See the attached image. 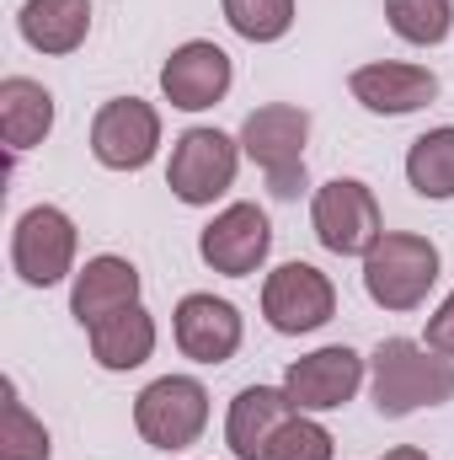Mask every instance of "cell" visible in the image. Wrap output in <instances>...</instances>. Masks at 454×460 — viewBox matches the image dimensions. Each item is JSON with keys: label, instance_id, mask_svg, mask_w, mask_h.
<instances>
[{"label": "cell", "instance_id": "18", "mask_svg": "<svg viewBox=\"0 0 454 460\" xmlns=\"http://www.w3.org/2000/svg\"><path fill=\"white\" fill-rule=\"evenodd\" d=\"M16 27L38 54H75L92 32V0H27Z\"/></svg>", "mask_w": 454, "mask_h": 460}, {"label": "cell", "instance_id": "16", "mask_svg": "<svg viewBox=\"0 0 454 460\" xmlns=\"http://www.w3.org/2000/svg\"><path fill=\"white\" fill-rule=\"evenodd\" d=\"M300 407L289 402L284 385H246L235 402H230V418H225V445L235 460H262L273 434L294 418Z\"/></svg>", "mask_w": 454, "mask_h": 460}, {"label": "cell", "instance_id": "19", "mask_svg": "<svg viewBox=\"0 0 454 460\" xmlns=\"http://www.w3.org/2000/svg\"><path fill=\"white\" fill-rule=\"evenodd\" d=\"M150 353H155V316H150L144 305H123L108 322L92 327V358H97L102 369H113V375L139 369Z\"/></svg>", "mask_w": 454, "mask_h": 460}, {"label": "cell", "instance_id": "2", "mask_svg": "<svg viewBox=\"0 0 454 460\" xmlns=\"http://www.w3.org/2000/svg\"><path fill=\"white\" fill-rule=\"evenodd\" d=\"M439 284V246L412 230H385L363 252V289L380 311H417Z\"/></svg>", "mask_w": 454, "mask_h": 460}, {"label": "cell", "instance_id": "1", "mask_svg": "<svg viewBox=\"0 0 454 460\" xmlns=\"http://www.w3.org/2000/svg\"><path fill=\"white\" fill-rule=\"evenodd\" d=\"M369 391L380 418H406L423 407H444L454 396V358L412 338H385L369 358Z\"/></svg>", "mask_w": 454, "mask_h": 460}, {"label": "cell", "instance_id": "10", "mask_svg": "<svg viewBox=\"0 0 454 460\" xmlns=\"http://www.w3.org/2000/svg\"><path fill=\"white\" fill-rule=\"evenodd\" d=\"M267 252H273V226L257 204H225L198 230V257L225 279H251L267 262Z\"/></svg>", "mask_w": 454, "mask_h": 460}, {"label": "cell", "instance_id": "23", "mask_svg": "<svg viewBox=\"0 0 454 460\" xmlns=\"http://www.w3.org/2000/svg\"><path fill=\"white\" fill-rule=\"evenodd\" d=\"M220 11L246 43H278L294 27V0H220Z\"/></svg>", "mask_w": 454, "mask_h": 460}, {"label": "cell", "instance_id": "17", "mask_svg": "<svg viewBox=\"0 0 454 460\" xmlns=\"http://www.w3.org/2000/svg\"><path fill=\"white\" fill-rule=\"evenodd\" d=\"M54 128V92L32 75H5L0 81V139L11 155L43 145Z\"/></svg>", "mask_w": 454, "mask_h": 460}, {"label": "cell", "instance_id": "8", "mask_svg": "<svg viewBox=\"0 0 454 460\" xmlns=\"http://www.w3.org/2000/svg\"><path fill=\"white\" fill-rule=\"evenodd\" d=\"M337 311V289L321 268L310 262H284L267 273L262 284V316L273 332L284 338H305V332H321Z\"/></svg>", "mask_w": 454, "mask_h": 460}, {"label": "cell", "instance_id": "6", "mask_svg": "<svg viewBox=\"0 0 454 460\" xmlns=\"http://www.w3.org/2000/svg\"><path fill=\"white\" fill-rule=\"evenodd\" d=\"M310 226L316 241L337 257H363L380 235H385V215H380V199L369 182L358 177H332L327 188H316L310 199Z\"/></svg>", "mask_w": 454, "mask_h": 460}, {"label": "cell", "instance_id": "22", "mask_svg": "<svg viewBox=\"0 0 454 460\" xmlns=\"http://www.w3.org/2000/svg\"><path fill=\"white\" fill-rule=\"evenodd\" d=\"M54 439L48 429L27 412V402L16 396V385L5 380V412H0V460H48Z\"/></svg>", "mask_w": 454, "mask_h": 460}, {"label": "cell", "instance_id": "4", "mask_svg": "<svg viewBox=\"0 0 454 460\" xmlns=\"http://www.w3.org/2000/svg\"><path fill=\"white\" fill-rule=\"evenodd\" d=\"M134 429L155 450H188L209 429V391L193 375H161L134 396Z\"/></svg>", "mask_w": 454, "mask_h": 460}, {"label": "cell", "instance_id": "15", "mask_svg": "<svg viewBox=\"0 0 454 460\" xmlns=\"http://www.w3.org/2000/svg\"><path fill=\"white\" fill-rule=\"evenodd\" d=\"M123 305H139V268L128 257H113V252L92 257L70 284V316L92 332L97 322H108Z\"/></svg>", "mask_w": 454, "mask_h": 460}, {"label": "cell", "instance_id": "7", "mask_svg": "<svg viewBox=\"0 0 454 460\" xmlns=\"http://www.w3.org/2000/svg\"><path fill=\"white\" fill-rule=\"evenodd\" d=\"M11 268L32 289H54L75 273V220L59 204L27 209L11 230Z\"/></svg>", "mask_w": 454, "mask_h": 460}, {"label": "cell", "instance_id": "20", "mask_svg": "<svg viewBox=\"0 0 454 460\" xmlns=\"http://www.w3.org/2000/svg\"><path fill=\"white\" fill-rule=\"evenodd\" d=\"M406 182L423 199H433V204L454 199V123L428 128L423 139H412V150H406Z\"/></svg>", "mask_w": 454, "mask_h": 460}, {"label": "cell", "instance_id": "24", "mask_svg": "<svg viewBox=\"0 0 454 460\" xmlns=\"http://www.w3.org/2000/svg\"><path fill=\"white\" fill-rule=\"evenodd\" d=\"M332 429L327 423H316L310 412H294L278 434H273V445H267V456L262 460H332Z\"/></svg>", "mask_w": 454, "mask_h": 460}, {"label": "cell", "instance_id": "5", "mask_svg": "<svg viewBox=\"0 0 454 460\" xmlns=\"http://www.w3.org/2000/svg\"><path fill=\"white\" fill-rule=\"evenodd\" d=\"M240 139H230L220 128H188L177 145H171V166H166V188L193 204V209H209L214 199H225L235 188V172H240Z\"/></svg>", "mask_w": 454, "mask_h": 460}, {"label": "cell", "instance_id": "14", "mask_svg": "<svg viewBox=\"0 0 454 460\" xmlns=\"http://www.w3.org/2000/svg\"><path fill=\"white\" fill-rule=\"evenodd\" d=\"M171 332H177V348L193 364H225V358H235V348L246 338L240 311L220 295H182L177 311H171Z\"/></svg>", "mask_w": 454, "mask_h": 460}, {"label": "cell", "instance_id": "3", "mask_svg": "<svg viewBox=\"0 0 454 460\" xmlns=\"http://www.w3.org/2000/svg\"><path fill=\"white\" fill-rule=\"evenodd\" d=\"M305 145H310V113L294 102H262L240 123V150L262 166L273 199L305 193Z\"/></svg>", "mask_w": 454, "mask_h": 460}, {"label": "cell", "instance_id": "25", "mask_svg": "<svg viewBox=\"0 0 454 460\" xmlns=\"http://www.w3.org/2000/svg\"><path fill=\"white\" fill-rule=\"evenodd\" d=\"M428 348L454 358V295H444V305L428 316Z\"/></svg>", "mask_w": 454, "mask_h": 460}, {"label": "cell", "instance_id": "26", "mask_svg": "<svg viewBox=\"0 0 454 460\" xmlns=\"http://www.w3.org/2000/svg\"><path fill=\"white\" fill-rule=\"evenodd\" d=\"M380 460H428V456H423L417 445H396V450H385Z\"/></svg>", "mask_w": 454, "mask_h": 460}, {"label": "cell", "instance_id": "11", "mask_svg": "<svg viewBox=\"0 0 454 460\" xmlns=\"http://www.w3.org/2000/svg\"><path fill=\"white\" fill-rule=\"evenodd\" d=\"M363 385V358L347 343H327L284 369V391L300 412H337Z\"/></svg>", "mask_w": 454, "mask_h": 460}, {"label": "cell", "instance_id": "13", "mask_svg": "<svg viewBox=\"0 0 454 460\" xmlns=\"http://www.w3.org/2000/svg\"><path fill=\"white\" fill-rule=\"evenodd\" d=\"M230 81H235L230 54L220 43H209V38H193V43L171 49V59L161 65V92H166V102L182 108V113H204V108L225 102Z\"/></svg>", "mask_w": 454, "mask_h": 460}, {"label": "cell", "instance_id": "21", "mask_svg": "<svg viewBox=\"0 0 454 460\" xmlns=\"http://www.w3.org/2000/svg\"><path fill=\"white\" fill-rule=\"evenodd\" d=\"M385 22L412 49H439L454 32V0H385Z\"/></svg>", "mask_w": 454, "mask_h": 460}, {"label": "cell", "instance_id": "9", "mask_svg": "<svg viewBox=\"0 0 454 460\" xmlns=\"http://www.w3.org/2000/svg\"><path fill=\"white\" fill-rule=\"evenodd\" d=\"M161 150V113L144 97H113L92 118V155L108 172H139Z\"/></svg>", "mask_w": 454, "mask_h": 460}, {"label": "cell", "instance_id": "12", "mask_svg": "<svg viewBox=\"0 0 454 460\" xmlns=\"http://www.w3.org/2000/svg\"><path fill=\"white\" fill-rule=\"evenodd\" d=\"M347 92L363 113L374 118H406L439 97V75L428 65H401V59H374L347 75Z\"/></svg>", "mask_w": 454, "mask_h": 460}]
</instances>
